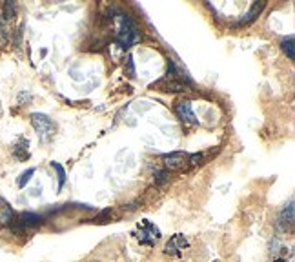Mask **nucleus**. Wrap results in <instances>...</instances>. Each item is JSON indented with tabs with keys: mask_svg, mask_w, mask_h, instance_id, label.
Masks as SVG:
<instances>
[{
	"mask_svg": "<svg viewBox=\"0 0 295 262\" xmlns=\"http://www.w3.org/2000/svg\"><path fill=\"white\" fill-rule=\"evenodd\" d=\"M295 208H293V201L288 202L286 208L281 211V215H279L277 219V226L281 231H290L291 228H293V221H295Z\"/></svg>",
	"mask_w": 295,
	"mask_h": 262,
	"instance_id": "obj_6",
	"label": "nucleus"
},
{
	"mask_svg": "<svg viewBox=\"0 0 295 262\" xmlns=\"http://www.w3.org/2000/svg\"><path fill=\"white\" fill-rule=\"evenodd\" d=\"M33 175H35V169H33V168H29L28 171H24V173L20 175V179H18V186H20V188H24V186L28 184L29 180H31Z\"/></svg>",
	"mask_w": 295,
	"mask_h": 262,
	"instance_id": "obj_16",
	"label": "nucleus"
},
{
	"mask_svg": "<svg viewBox=\"0 0 295 262\" xmlns=\"http://www.w3.org/2000/svg\"><path fill=\"white\" fill-rule=\"evenodd\" d=\"M281 49H283L284 55H286L290 60H293L295 58V42H293V37H291V35L281 42Z\"/></svg>",
	"mask_w": 295,
	"mask_h": 262,
	"instance_id": "obj_13",
	"label": "nucleus"
},
{
	"mask_svg": "<svg viewBox=\"0 0 295 262\" xmlns=\"http://www.w3.org/2000/svg\"><path fill=\"white\" fill-rule=\"evenodd\" d=\"M18 224H20L22 228H37V226L42 224V217H40V215H37V213L26 211V213H22V215H20Z\"/></svg>",
	"mask_w": 295,
	"mask_h": 262,
	"instance_id": "obj_10",
	"label": "nucleus"
},
{
	"mask_svg": "<svg viewBox=\"0 0 295 262\" xmlns=\"http://www.w3.org/2000/svg\"><path fill=\"white\" fill-rule=\"evenodd\" d=\"M115 22V38L120 44V48H131L133 44L140 40V31L137 28V24L131 20V16L126 13L115 11L113 16Z\"/></svg>",
	"mask_w": 295,
	"mask_h": 262,
	"instance_id": "obj_1",
	"label": "nucleus"
},
{
	"mask_svg": "<svg viewBox=\"0 0 295 262\" xmlns=\"http://www.w3.org/2000/svg\"><path fill=\"white\" fill-rule=\"evenodd\" d=\"M264 6H266V4H264V2H259V4H254V6H251V8H250V11L246 13V15L242 16L241 20H239V24H241V26L251 24V22H254L255 18H257V16L261 15V11H262V9H264Z\"/></svg>",
	"mask_w": 295,
	"mask_h": 262,
	"instance_id": "obj_11",
	"label": "nucleus"
},
{
	"mask_svg": "<svg viewBox=\"0 0 295 262\" xmlns=\"http://www.w3.org/2000/svg\"><path fill=\"white\" fill-rule=\"evenodd\" d=\"M13 222H15L13 208L9 206L8 201L0 199V226H13Z\"/></svg>",
	"mask_w": 295,
	"mask_h": 262,
	"instance_id": "obj_9",
	"label": "nucleus"
},
{
	"mask_svg": "<svg viewBox=\"0 0 295 262\" xmlns=\"http://www.w3.org/2000/svg\"><path fill=\"white\" fill-rule=\"evenodd\" d=\"M126 66H128V73H130L131 77H133V75H135V66H133V58L128 57V58H126Z\"/></svg>",
	"mask_w": 295,
	"mask_h": 262,
	"instance_id": "obj_19",
	"label": "nucleus"
},
{
	"mask_svg": "<svg viewBox=\"0 0 295 262\" xmlns=\"http://www.w3.org/2000/svg\"><path fill=\"white\" fill-rule=\"evenodd\" d=\"M175 113L180 119V122L186 124V126H197V124H199L195 113H193V107H192V102H189V100H180V102H177Z\"/></svg>",
	"mask_w": 295,
	"mask_h": 262,
	"instance_id": "obj_4",
	"label": "nucleus"
},
{
	"mask_svg": "<svg viewBox=\"0 0 295 262\" xmlns=\"http://www.w3.org/2000/svg\"><path fill=\"white\" fill-rule=\"evenodd\" d=\"M31 124L35 127V131L38 133L42 142H48V140L53 139V133H55V124L51 122L48 115L44 113H33L31 115Z\"/></svg>",
	"mask_w": 295,
	"mask_h": 262,
	"instance_id": "obj_2",
	"label": "nucleus"
},
{
	"mask_svg": "<svg viewBox=\"0 0 295 262\" xmlns=\"http://www.w3.org/2000/svg\"><path fill=\"white\" fill-rule=\"evenodd\" d=\"M170 180V173L166 169H160V171H155V184L157 186H162L166 184Z\"/></svg>",
	"mask_w": 295,
	"mask_h": 262,
	"instance_id": "obj_15",
	"label": "nucleus"
},
{
	"mask_svg": "<svg viewBox=\"0 0 295 262\" xmlns=\"http://www.w3.org/2000/svg\"><path fill=\"white\" fill-rule=\"evenodd\" d=\"M188 248V241L184 238V235H180V233H177V235H173L172 238L168 241V244H166V248H164V251L166 253H172V255H179L182 250H186Z\"/></svg>",
	"mask_w": 295,
	"mask_h": 262,
	"instance_id": "obj_8",
	"label": "nucleus"
},
{
	"mask_svg": "<svg viewBox=\"0 0 295 262\" xmlns=\"http://www.w3.org/2000/svg\"><path fill=\"white\" fill-rule=\"evenodd\" d=\"M202 153H195V155H188V166L189 168H195V166H199V164L202 162Z\"/></svg>",
	"mask_w": 295,
	"mask_h": 262,
	"instance_id": "obj_18",
	"label": "nucleus"
},
{
	"mask_svg": "<svg viewBox=\"0 0 295 262\" xmlns=\"http://www.w3.org/2000/svg\"><path fill=\"white\" fill-rule=\"evenodd\" d=\"M135 235L142 244L153 246L160 238V229L157 228L155 224H152L150 221H142L139 226H137Z\"/></svg>",
	"mask_w": 295,
	"mask_h": 262,
	"instance_id": "obj_3",
	"label": "nucleus"
},
{
	"mask_svg": "<svg viewBox=\"0 0 295 262\" xmlns=\"http://www.w3.org/2000/svg\"><path fill=\"white\" fill-rule=\"evenodd\" d=\"M15 16V2H6L4 4V18L6 20H11Z\"/></svg>",
	"mask_w": 295,
	"mask_h": 262,
	"instance_id": "obj_17",
	"label": "nucleus"
},
{
	"mask_svg": "<svg viewBox=\"0 0 295 262\" xmlns=\"http://www.w3.org/2000/svg\"><path fill=\"white\" fill-rule=\"evenodd\" d=\"M277 262H284V260H277Z\"/></svg>",
	"mask_w": 295,
	"mask_h": 262,
	"instance_id": "obj_21",
	"label": "nucleus"
},
{
	"mask_svg": "<svg viewBox=\"0 0 295 262\" xmlns=\"http://www.w3.org/2000/svg\"><path fill=\"white\" fill-rule=\"evenodd\" d=\"M0 117H2V104H0Z\"/></svg>",
	"mask_w": 295,
	"mask_h": 262,
	"instance_id": "obj_20",
	"label": "nucleus"
},
{
	"mask_svg": "<svg viewBox=\"0 0 295 262\" xmlns=\"http://www.w3.org/2000/svg\"><path fill=\"white\" fill-rule=\"evenodd\" d=\"M51 166H53V168L57 169V175H58V189H62V188H64V184H66V171H64V168H62L60 164H57V162H51Z\"/></svg>",
	"mask_w": 295,
	"mask_h": 262,
	"instance_id": "obj_14",
	"label": "nucleus"
},
{
	"mask_svg": "<svg viewBox=\"0 0 295 262\" xmlns=\"http://www.w3.org/2000/svg\"><path fill=\"white\" fill-rule=\"evenodd\" d=\"M152 88H159L160 91H186V82L180 80V78H175V77L166 75V78L155 82Z\"/></svg>",
	"mask_w": 295,
	"mask_h": 262,
	"instance_id": "obj_7",
	"label": "nucleus"
},
{
	"mask_svg": "<svg viewBox=\"0 0 295 262\" xmlns=\"http://www.w3.org/2000/svg\"><path fill=\"white\" fill-rule=\"evenodd\" d=\"M13 155L18 160H28L29 159V142L26 139H22L20 142L13 147Z\"/></svg>",
	"mask_w": 295,
	"mask_h": 262,
	"instance_id": "obj_12",
	"label": "nucleus"
},
{
	"mask_svg": "<svg viewBox=\"0 0 295 262\" xmlns=\"http://www.w3.org/2000/svg\"><path fill=\"white\" fill-rule=\"evenodd\" d=\"M164 166L168 169H182L184 166H188V155L182 151H173L162 155Z\"/></svg>",
	"mask_w": 295,
	"mask_h": 262,
	"instance_id": "obj_5",
	"label": "nucleus"
}]
</instances>
